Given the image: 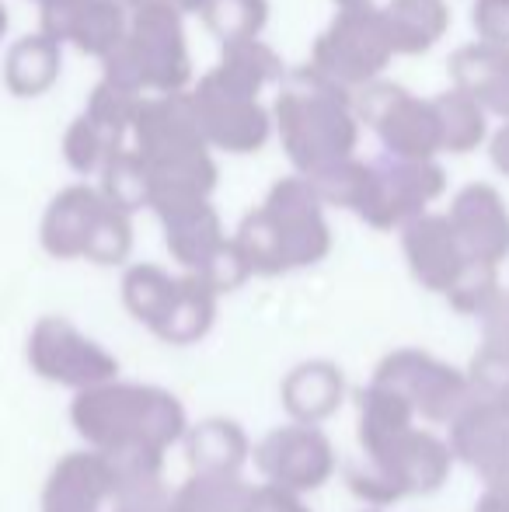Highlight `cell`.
<instances>
[{
    "label": "cell",
    "instance_id": "30bf717a",
    "mask_svg": "<svg viewBox=\"0 0 509 512\" xmlns=\"http://www.w3.org/2000/svg\"><path fill=\"white\" fill-rule=\"evenodd\" d=\"M450 88L464 91L485 108V115H499L509 122V46L489 42H464L450 53Z\"/></svg>",
    "mask_w": 509,
    "mask_h": 512
},
{
    "label": "cell",
    "instance_id": "9a60e30c",
    "mask_svg": "<svg viewBox=\"0 0 509 512\" xmlns=\"http://www.w3.org/2000/svg\"><path fill=\"white\" fill-rule=\"evenodd\" d=\"M210 74L220 84L241 91L248 98H262V91L272 81H283V60L276 56V49L262 39H245V42H227L220 49L217 67H210Z\"/></svg>",
    "mask_w": 509,
    "mask_h": 512
},
{
    "label": "cell",
    "instance_id": "8fae6325",
    "mask_svg": "<svg viewBox=\"0 0 509 512\" xmlns=\"http://www.w3.org/2000/svg\"><path fill=\"white\" fill-rule=\"evenodd\" d=\"M381 18L394 56H422L447 35L450 7L447 0H387Z\"/></svg>",
    "mask_w": 509,
    "mask_h": 512
},
{
    "label": "cell",
    "instance_id": "ba28073f",
    "mask_svg": "<svg viewBox=\"0 0 509 512\" xmlns=\"http://www.w3.org/2000/svg\"><path fill=\"white\" fill-rule=\"evenodd\" d=\"M39 32L53 35L56 42H70L84 56L109 60L126 39L129 7L126 0H42Z\"/></svg>",
    "mask_w": 509,
    "mask_h": 512
},
{
    "label": "cell",
    "instance_id": "3957f363",
    "mask_svg": "<svg viewBox=\"0 0 509 512\" xmlns=\"http://www.w3.org/2000/svg\"><path fill=\"white\" fill-rule=\"evenodd\" d=\"M105 77L123 81L140 95H178L192 84V56L185 21L171 7H136L129 11L126 39L109 60Z\"/></svg>",
    "mask_w": 509,
    "mask_h": 512
},
{
    "label": "cell",
    "instance_id": "277c9868",
    "mask_svg": "<svg viewBox=\"0 0 509 512\" xmlns=\"http://www.w3.org/2000/svg\"><path fill=\"white\" fill-rule=\"evenodd\" d=\"M391 60L394 46L387 39L381 4L363 0V4L335 7V18L314 39L307 67L318 70L321 77H328L332 84H339V88H346L353 95V91L381 81Z\"/></svg>",
    "mask_w": 509,
    "mask_h": 512
},
{
    "label": "cell",
    "instance_id": "83f0119b",
    "mask_svg": "<svg viewBox=\"0 0 509 512\" xmlns=\"http://www.w3.org/2000/svg\"><path fill=\"white\" fill-rule=\"evenodd\" d=\"M349 4H363V0H335V7H349Z\"/></svg>",
    "mask_w": 509,
    "mask_h": 512
},
{
    "label": "cell",
    "instance_id": "cb8c5ba5",
    "mask_svg": "<svg viewBox=\"0 0 509 512\" xmlns=\"http://www.w3.org/2000/svg\"><path fill=\"white\" fill-rule=\"evenodd\" d=\"M471 25L478 42L509 46V0H475L471 4Z\"/></svg>",
    "mask_w": 509,
    "mask_h": 512
},
{
    "label": "cell",
    "instance_id": "6da1fadb",
    "mask_svg": "<svg viewBox=\"0 0 509 512\" xmlns=\"http://www.w3.org/2000/svg\"><path fill=\"white\" fill-rule=\"evenodd\" d=\"M272 126L304 178L335 161L356 157V143H360L353 95L311 67L286 74L272 108Z\"/></svg>",
    "mask_w": 509,
    "mask_h": 512
},
{
    "label": "cell",
    "instance_id": "5bb4252c",
    "mask_svg": "<svg viewBox=\"0 0 509 512\" xmlns=\"http://www.w3.org/2000/svg\"><path fill=\"white\" fill-rule=\"evenodd\" d=\"M405 244L419 276L429 279V283H447L461 272L464 248L447 216H415L408 223Z\"/></svg>",
    "mask_w": 509,
    "mask_h": 512
},
{
    "label": "cell",
    "instance_id": "ac0fdd59",
    "mask_svg": "<svg viewBox=\"0 0 509 512\" xmlns=\"http://www.w3.org/2000/svg\"><path fill=\"white\" fill-rule=\"evenodd\" d=\"M98 175H102V189H98L102 199L119 209H126V213L150 199L147 164H143V157L133 150V143H126L119 154H112Z\"/></svg>",
    "mask_w": 509,
    "mask_h": 512
},
{
    "label": "cell",
    "instance_id": "9c48e42d",
    "mask_svg": "<svg viewBox=\"0 0 509 512\" xmlns=\"http://www.w3.org/2000/svg\"><path fill=\"white\" fill-rule=\"evenodd\" d=\"M447 220L461 248L478 262H496L509 251V213L503 196L492 185H464Z\"/></svg>",
    "mask_w": 509,
    "mask_h": 512
},
{
    "label": "cell",
    "instance_id": "5b68a950",
    "mask_svg": "<svg viewBox=\"0 0 509 512\" xmlns=\"http://www.w3.org/2000/svg\"><path fill=\"white\" fill-rule=\"evenodd\" d=\"M353 112L381 136L387 157L433 161L443 150L433 98H415L412 91L394 81L381 77V81L353 91Z\"/></svg>",
    "mask_w": 509,
    "mask_h": 512
},
{
    "label": "cell",
    "instance_id": "7c38bea8",
    "mask_svg": "<svg viewBox=\"0 0 509 512\" xmlns=\"http://www.w3.org/2000/svg\"><path fill=\"white\" fill-rule=\"evenodd\" d=\"M63 70V46L46 32H28L11 46L4 60V81L11 95L39 98L60 81Z\"/></svg>",
    "mask_w": 509,
    "mask_h": 512
},
{
    "label": "cell",
    "instance_id": "d6986e66",
    "mask_svg": "<svg viewBox=\"0 0 509 512\" xmlns=\"http://www.w3.org/2000/svg\"><path fill=\"white\" fill-rule=\"evenodd\" d=\"M126 143L129 140L112 136L109 129H102L98 122H91L88 115L81 112L67 126V133H63V157H67V164L74 171L91 175V171H102L105 161H109L112 154H119Z\"/></svg>",
    "mask_w": 509,
    "mask_h": 512
},
{
    "label": "cell",
    "instance_id": "603a6c76",
    "mask_svg": "<svg viewBox=\"0 0 509 512\" xmlns=\"http://www.w3.org/2000/svg\"><path fill=\"white\" fill-rule=\"evenodd\" d=\"M129 248V220H126V209L105 203L98 209L95 223H91V234H88V251L91 258H102V262H116L123 258Z\"/></svg>",
    "mask_w": 509,
    "mask_h": 512
},
{
    "label": "cell",
    "instance_id": "e0dca14e",
    "mask_svg": "<svg viewBox=\"0 0 509 512\" xmlns=\"http://www.w3.org/2000/svg\"><path fill=\"white\" fill-rule=\"evenodd\" d=\"M433 108H436V122H440L443 150L468 154V150L485 143V136H489V115H485V108L475 98H468L457 88H447L433 98Z\"/></svg>",
    "mask_w": 509,
    "mask_h": 512
},
{
    "label": "cell",
    "instance_id": "ffe728a7",
    "mask_svg": "<svg viewBox=\"0 0 509 512\" xmlns=\"http://www.w3.org/2000/svg\"><path fill=\"white\" fill-rule=\"evenodd\" d=\"M143 98L147 95H140L136 88L102 74V81L91 88L88 102H84V115H88L91 122H98L102 129H109L112 136L129 140V129H133V119H136V112H140Z\"/></svg>",
    "mask_w": 509,
    "mask_h": 512
},
{
    "label": "cell",
    "instance_id": "7a4b0ae2",
    "mask_svg": "<svg viewBox=\"0 0 509 512\" xmlns=\"http://www.w3.org/2000/svg\"><path fill=\"white\" fill-rule=\"evenodd\" d=\"M245 262L262 269L314 262L328 248V227L321 220V199L304 175L272 185L269 199L241 227L238 241Z\"/></svg>",
    "mask_w": 509,
    "mask_h": 512
},
{
    "label": "cell",
    "instance_id": "7402d4cb",
    "mask_svg": "<svg viewBox=\"0 0 509 512\" xmlns=\"http://www.w3.org/2000/svg\"><path fill=\"white\" fill-rule=\"evenodd\" d=\"M370 178H374L370 161L346 157V161H335V164H328V168L307 175V185L318 192L321 203H339V206L363 209V203H367V192H370Z\"/></svg>",
    "mask_w": 509,
    "mask_h": 512
},
{
    "label": "cell",
    "instance_id": "f1b7e54d",
    "mask_svg": "<svg viewBox=\"0 0 509 512\" xmlns=\"http://www.w3.org/2000/svg\"><path fill=\"white\" fill-rule=\"evenodd\" d=\"M35 4H42V0H35Z\"/></svg>",
    "mask_w": 509,
    "mask_h": 512
},
{
    "label": "cell",
    "instance_id": "d4e9b609",
    "mask_svg": "<svg viewBox=\"0 0 509 512\" xmlns=\"http://www.w3.org/2000/svg\"><path fill=\"white\" fill-rule=\"evenodd\" d=\"M489 157H492V164H496V168L509 178V122H503V126H499L496 133H492Z\"/></svg>",
    "mask_w": 509,
    "mask_h": 512
},
{
    "label": "cell",
    "instance_id": "4fadbf2b",
    "mask_svg": "<svg viewBox=\"0 0 509 512\" xmlns=\"http://www.w3.org/2000/svg\"><path fill=\"white\" fill-rule=\"evenodd\" d=\"M102 206H105L102 192L91 189V185H70V189H63L46 209V223H42L46 248L56 251V255H77V251H84L91 223H95Z\"/></svg>",
    "mask_w": 509,
    "mask_h": 512
},
{
    "label": "cell",
    "instance_id": "44dd1931",
    "mask_svg": "<svg viewBox=\"0 0 509 512\" xmlns=\"http://www.w3.org/2000/svg\"><path fill=\"white\" fill-rule=\"evenodd\" d=\"M203 21L220 39V46L262 39V28L269 21V0H206Z\"/></svg>",
    "mask_w": 509,
    "mask_h": 512
},
{
    "label": "cell",
    "instance_id": "52a82bcc",
    "mask_svg": "<svg viewBox=\"0 0 509 512\" xmlns=\"http://www.w3.org/2000/svg\"><path fill=\"white\" fill-rule=\"evenodd\" d=\"M374 178H370L367 203H363V220L377 227H394L401 220H415L422 209L433 203L447 185V175L436 161H401V157H381L370 161Z\"/></svg>",
    "mask_w": 509,
    "mask_h": 512
},
{
    "label": "cell",
    "instance_id": "2e32d148",
    "mask_svg": "<svg viewBox=\"0 0 509 512\" xmlns=\"http://www.w3.org/2000/svg\"><path fill=\"white\" fill-rule=\"evenodd\" d=\"M164 227H168V241L175 248V255L182 262H199L206 265L220 241V223H217V213L206 199L199 203H185V206H175V209H164Z\"/></svg>",
    "mask_w": 509,
    "mask_h": 512
},
{
    "label": "cell",
    "instance_id": "484cf974",
    "mask_svg": "<svg viewBox=\"0 0 509 512\" xmlns=\"http://www.w3.org/2000/svg\"><path fill=\"white\" fill-rule=\"evenodd\" d=\"M150 4H157V7H171V11H178V14H182V18H185V14H203L206 0H126L129 11H136V7H150Z\"/></svg>",
    "mask_w": 509,
    "mask_h": 512
},
{
    "label": "cell",
    "instance_id": "8992f818",
    "mask_svg": "<svg viewBox=\"0 0 509 512\" xmlns=\"http://www.w3.org/2000/svg\"><path fill=\"white\" fill-rule=\"evenodd\" d=\"M192 112H196L199 133L210 143V150H227V154H255L265 147L272 133V112L258 98H248L241 91L220 84L206 70L189 91Z\"/></svg>",
    "mask_w": 509,
    "mask_h": 512
},
{
    "label": "cell",
    "instance_id": "4316f807",
    "mask_svg": "<svg viewBox=\"0 0 509 512\" xmlns=\"http://www.w3.org/2000/svg\"><path fill=\"white\" fill-rule=\"evenodd\" d=\"M4 32H7V7L0 4V39H4Z\"/></svg>",
    "mask_w": 509,
    "mask_h": 512
}]
</instances>
